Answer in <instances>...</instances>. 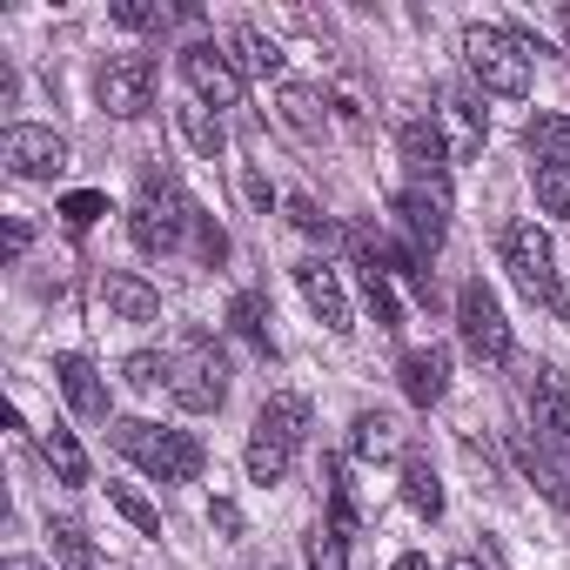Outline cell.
<instances>
[{
	"instance_id": "cell-1",
	"label": "cell",
	"mask_w": 570,
	"mask_h": 570,
	"mask_svg": "<svg viewBox=\"0 0 570 570\" xmlns=\"http://www.w3.org/2000/svg\"><path fill=\"white\" fill-rule=\"evenodd\" d=\"M188 228H195V202L181 195V181H175L168 168H148V175H141V195H135V208H128L135 248H141V255H175Z\"/></svg>"
},
{
	"instance_id": "cell-2",
	"label": "cell",
	"mask_w": 570,
	"mask_h": 570,
	"mask_svg": "<svg viewBox=\"0 0 570 570\" xmlns=\"http://www.w3.org/2000/svg\"><path fill=\"white\" fill-rule=\"evenodd\" d=\"M108 436H115V450H121L128 463H141L155 483H195L202 463H208V450H202L188 430H155V423H141V416H121Z\"/></svg>"
},
{
	"instance_id": "cell-3",
	"label": "cell",
	"mask_w": 570,
	"mask_h": 570,
	"mask_svg": "<svg viewBox=\"0 0 570 570\" xmlns=\"http://www.w3.org/2000/svg\"><path fill=\"white\" fill-rule=\"evenodd\" d=\"M530 41L523 35H510V28H463V61H470V75H476V88H490V95H530Z\"/></svg>"
},
{
	"instance_id": "cell-4",
	"label": "cell",
	"mask_w": 570,
	"mask_h": 570,
	"mask_svg": "<svg viewBox=\"0 0 570 570\" xmlns=\"http://www.w3.org/2000/svg\"><path fill=\"white\" fill-rule=\"evenodd\" d=\"M497 255H503V268H510V282L530 296V303H557L563 296V282H557V248H550V235L537 228V222H510L503 235H497Z\"/></svg>"
},
{
	"instance_id": "cell-5",
	"label": "cell",
	"mask_w": 570,
	"mask_h": 570,
	"mask_svg": "<svg viewBox=\"0 0 570 570\" xmlns=\"http://www.w3.org/2000/svg\"><path fill=\"white\" fill-rule=\"evenodd\" d=\"M456 336L476 363H510V323H503V303L483 275H470L456 289Z\"/></svg>"
},
{
	"instance_id": "cell-6",
	"label": "cell",
	"mask_w": 570,
	"mask_h": 570,
	"mask_svg": "<svg viewBox=\"0 0 570 570\" xmlns=\"http://www.w3.org/2000/svg\"><path fill=\"white\" fill-rule=\"evenodd\" d=\"M168 396L188 410V416H215L222 396H228V363L208 336H188V350L175 356V376H168Z\"/></svg>"
},
{
	"instance_id": "cell-7",
	"label": "cell",
	"mask_w": 570,
	"mask_h": 570,
	"mask_svg": "<svg viewBox=\"0 0 570 570\" xmlns=\"http://www.w3.org/2000/svg\"><path fill=\"white\" fill-rule=\"evenodd\" d=\"M95 101L115 115V121H135L155 108V61L148 55H108L101 75H95Z\"/></svg>"
},
{
	"instance_id": "cell-8",
	"label": "cell",
	"mask_w": 570,
	"mask_h": 570,
	"mask_svg": "<svg viewBox=\"0 0 570 570\" xmlns=\"http://www.w3.org/2000/svg\"><path fill=\"white\" fill-rule=\"evenodd\" d=\"M0 161H8V175H21V181H55V175L68 168V141H61L55 128L14 121L8 135H0Z\"/></svg>"
},
{
	"instance_id": "cell-9",
	"label": "cell",
	"mask_w": 570,
	"mask_h": 570,
	"mask_svg": "<svg viewBox=\"0 0 570 570\" xmlns=\"http://www.w3.org/2000/svg\"><path fill=\"white\" fill-rule=\"evenodd\" d=\"M181 81L195 88V101L202 108H242V75H235V61L215 48V41H195V48H181Z\"/></svg>"
},
{
	"instance_id": "cell-10",
	"label": "cell",
	"mask_w": 570,
	"mask_h": 570,
	"mask_svg": "<svg viewBox=\"0 0 570 570\" xmlns=\"http://www.w3.org/2000/svg\"><path fill=\"white\" fill-rule=\"evenodd\" d=\"M523 410H530V430L550 456H570V390L557 370H530V390H523Z\"/></svg>"
},
{
	"instance_id": "cell-11",
	"label": "cell",
	"mask_w": 570,
	"mask_h": 570,
	"mask_svg": "<svg viewBox=\"0 0 570 570\" xmlns=\"http://www.w3.org/2000/svg\"><path fill=\"white\" fill-rule=\"evenodd\" d=\"M396 148H403V168H410L416 188H443L450 195V135L436 121H410L396 135Z\"/></svg>"
},
{
	"instance_id": "cell-12",
	"label": "cell",
	"mask_w": 570,
	"mask_h": 570,
	"mask_svg": "<svg viewBox=\"0 0 570 570\" xmlns=\"http://www.w3.org/2000/svg\"><path fill=\"white\" fill-rule=\"evenodd\" d=\"M396 215H403L416 255H436V248H443V235H450V195H443V188H416V181H410V188L396 195Z\"/></svg>"
},
{
	"instance_id": "cell-13",
	"label": "cell",
	"mask_w": 570,
	"mask_h": 570,
	"mask_svg": "<svg viewBox=\"0 0 570 570\" xmlns=\"http://www.w3.org/2000/svg\"><path fill=\"white\" fill-rule=\"evenodd\" d=\"M296 289H303V303L323 316L330 336H350V330H356V323H350V296H343V282H336L330 262H296Z\"/></svg>"
},
{
	"instance_id": "cell-14",
	"label": "cell",
	"mask_w": 570,
	"mask_h": 570,
	"mask_svg": "<svg viewBox=\"0 0 570 570\" xmlns=\"http://www.w3.org/2000/svg\"><path fill=\"white\" fill-rule=\"evenodd\" d=\"M101 303L115 309V323H161V296L148 289L141 275H128V268L101 275Z\"/></svg>"
},
{
	"instance_id": "cell-15",
	"label": "cell",
	"mask_w": 570,
	"mask_h": 570,
	"mask_svg": "<svg viewBox=\"0 0 570 570\" xmlns=\"http://www.w3.org/2000/svg\"><path fill=\"white\" fill-rule=\"evenodd\" d=\"M55 376H61V396H68V410H75V416H88V423H101V416H108V383H101V370H95L88 356H61V363H55Z\"/></svg>"
},
{
	"instance_id": "cell-16",
	"label": "cell",
	"mask_w": 570,
	"mask_h": 570,
	"mask_svg": "<svg viewBox=\"0 0 570 570\" xmlns=\"http://www.w3.org/2000/svg\"><path fill=\"white\" fill-rule=\"evenodd\" d=\"M255 430H262V436H275V443H289V450H303V443H309V396L275 390V396L255 410Z\"/></svg>"
},
{
	"instance_id": "cell-17",
	"label": "cell",
	"mask_w": 570,
	"mask_h": 570,
	"mask_svg": "<svg viewBox=\"0 0 570 570\" xmlns=\"http://www.w3.org/2000/svg\"><path fill=\"white\" fill-rule=\"evenodd\" d=\"M228 61H235V75L242 81H282V48L262 35V28H228Z\"/></svg>"
},
{
	"instance_id": "cell-18",
	"label": "cell",
	"mask_w": 570,
	"mask_h": 570,
	"mask_svg": "<svg viewBox=\"0 0 570 570\" xmlns=\"http://www.w3.org/2000/svg\"><path fill=\"white\" fill-rule=\"evenodd\" d=\"M403 396H410L416 410H436V403L450 396V356H443V350H410V356H403Z\"/></svg>"
},
{
	"instance_id": "cell-19",
	"label": "cell",
	"mask_w": 570,
	"mask_h": 570,
	"mask_svg": "<svg viewBox=\"0 0 570 570\" xmlns=\"http://www.w3.org/2000/svg\"><path fill=\"white\" fill-rule=\"evenodd\" d=\"M356 255H363V303L376 316V330H403V309H396V289H390V268L376 255V235H356Z\"/></svg>"
},
{
	"instance_id": "cell-20",
	"label": "cell",
	"mask_w": 570,
	"mask_h": 570,
	"mask_svg": "<svg viewBox=\"0 0 570 570\" xmlns=\"http://www.w3.org/2000/svg\"><path fill=\"white\" fill-rule=\"evenodd\" d=\"M350 450H356L363 463H390V456H403V423H396L390 410H363V416L350 423Z\"/></svg>"
},
{
	"instance_id": "cell-21",
	"label": "cell",
	"mask_w": 570,
	"mask_h": 570,
	"mask_svg": "<svg viewBox=\"0 0 570 570\" xmlns=\"http://www.w3.org/2000/svg\"><path fill=\"white\" fill-rule=\"evenodd\" d=\"M443 128H450V141H456V155H476L483 148V101L470 95V88H450L443 95Z\"/></svg>"
},
{
	"instance_id": "cell-22",
	"label": "cell",
	"mask_w": 570,
	"mask_h": 570,
	"mask_svg": "<svg viewBox=\"0 0 570 570\" xmlns=\"http://www.w3.org/2000/svg\"><path fill=\"white\" fill-rule=\"evenodd\" d=\"M403 503L416 510V517H443V483H436V463L423 456V450H403Z\"/></svg>"
},
{
	"instance_id": "cell-23",
	"label": "cell",
	"mask_w": 570,
	"mask_h": 570,
	"mask_svg": "<svg viewBox=\"0 0 570 570\" xmlns=\"http://www.w3.org/2000/svg\"><path fill=\"white\" fill-rule=\"evenodd\" d=\"M510 450H517V470H523V476L557 503V510H570V476L550 463V450H543V443H530V436H510Z\"/></svg>"
},
{
	"instance_id": "cell-24",
	"label": "cell",
	"mask_w": 570,
	"mask_h": 570,
	"mask_svg": "<svg viewBox=\"0 0 570 570\" xmlns=\"http://www.w3.org/2000/svg\"><path fill=\"white\" fill-rule=\"evenodd\" d=\"M175 128H181V141H188L202 161H222V148H228V128H222V115H215V108L188 101V108H175Z\"/></svg>"
},
{
	"instance_id": "cell-25",
	"label": "cell",
	"mask_w": 570,
	"mask_h": 570,
	"mask_svg": "<svg viewBox=\"0 0 570 570\" xmlns=\"http://www.w3.org/2000/svg\"><path fill=\"white\" fill-rule=\"evenodd\" d=\"M523 148H530L537 161H557V168H570V115H530V128H523Z\"/></svg>"
},
{
	"instance_id": "cell-26",
	"label": "cell",
	"mask_w": 570,
	"mask_h": 570,
	"mask_svg": "<svg viewBox=\"0 0 570 570\" xmlns=\"http://www.w3.org/2000/svg\"><path fill=\"white\" fill-rule=\"evenodd\" d=\"M228 330H235V336H242L248 350H262V356L275 350V343H268V303H262L255 289H242V296L228 303Z\"/></svg>"
},
{
	"instance_id": "cell-27",
	"label": "cell",
	"mask_w": 570,
	"mask_h": 570,
	"mask_svg": "<svg viewBox=\"0 0 570 570\" xmlns=\"http://www.w3.org/2000/svg\"><path fill=\"white\" fill-rule=\"evenodd\" d=\"M289 463H296V450H289V443H275V436H262V430L248 436V483H262V490H268V483L289 476Z\"/></svg>"
},
{
	"instance_id": "cell-28",
	"label": "cell",
	"mask_w": 570,
	"mask_h": 570,
	"mask_svg": "<svg viewBox=\"0 0 570 570\" xmlns=\"http://www.w3.org/2000/svg\"><path fill=\"white\" fill-rule=\"evenodd\" d=\"M41 450H48V463H55V476H61L68 490H81V483H88V450L75 443V430H48V436H41Z\"/></svg>"
},
{
	"instance_id": "cell-29",
	"label": "cell",
	"mask_w": 570,
	"mask_h": 570,
	"mask_svg": "<svg viewBox=\"0 0 570 570\" xmlns=\"http://www.w3.org/2000/svg\"><path fill=\"white\" fill-rule=\"evenodd\" d=\"M168 376H175V356H161V350H135V356L121 363V383H128V390H141V396L168 390Z\"/></svg>"
},
{
	"instance_id": "cell-30",
	"label": "cell",
	"mask_w": 570,
	"mask_h": 570,
	"mask_svg": "<svg viewBox=\"0 0 570 570\" xmlns=\"http://www.w3.org/2000/svg\"><path fill=\"white\" fill-rule=\"evenodd\" d=\"M48 543H55V557L68 570H95V543H88V530L75 517H48Z\"/></svg>"
},
{
	"instance_id": "cell-31",
	"label": "cell",
	"mask_w": 570,
	"mask_h": 570,
	"mask_svg": "<svg viewBox=\"0 0 570 570\" xmlns=\"http://www.w3.org/2000/svg\"><path fill=\"white\" fill-rule=\"evenodd\" d=\"M282 121H289L296 135H316L323 128V95L303 88V81H282Z\"/></svg>"
},
{
	"instance_id": "cell-32",
	"label": "cell",
	"mask_w": 570,
	"mask_h": 570,
	"mask_svg": "<svg viewBox=\"0 0 570 570\" xmlns=\"http://www.w3.org/2000/svg\"><path fill=\"white\" fill-rule=\"evenodd\" d=\"M108 503H115V510H121V517H128L141 537H161V510H155V503H148L135 483H108Z\"/></svg>"
},
{
	"instance_id": "cell-33",
	"label": "cell",
	"mask_w": 570,
	"mask_h": 570,
	"mask_svg": "<svg viewBox=\"0 0 570 570\" xmlns=\"http://www.w3.org/2000/svg\"><path fill=\"white\" fill-rule=\"evenodd\" d=\"M537 202H543V215H563L570 222V168H557V161H537Z\"/></svg>"
},
{
	"instance_id": "cell-34",
	"label": "cell",
	"mask_w": 570,
	"mask_h": 570,
	"mask_svg": "<svg viewBox=\"0 0 570 570\" xmlns=\"http://www.w3.org/2000/svg\"><path fill=\"white\" fill-rule=\"evenodd\" d=\"M108 21H115V28H135V35H148V28H168L175 14H168V8H155V0H115V8H108Z\"/></svg>"
},
{
	"instance_id": "cell-35",
	"label": "cell",
	"mask_w": 570,
	"mask_h": 570,
	"mask_svg": "<svg viewBox=\"0 0 570 570\" xmlns=\"http://www.w3.org/2000/svg\"><path fill=\"white\" fill-rule=\"evenodd\" d=\"M309 570H350V537L330 530V523H316V537H309Z\"/></svg>"
},
{
	"instance_id": "cell-36",
	"label": "cell",
	"mask_w": 570,
	"mask_h": 570,
	"mask_svg": "<svg viewBox=\"0 0 570 570\" xmlns=\"http://www.w3.org/2000/svg\"><path fill=\"white\" fill-rule=\"evenodd\" d=\"M101 215H108V195H95V188H81V195L61 202V222H68V228H95Z\"/></svg>"
},
{
	"instance_id": "cell-37",
	"label": "cell",
	"mask_w": 570,
	"mask_h": 570,
	"mask_svg": "<svg viewBox=\"0 0 570 570\" xmlns=\"http://www.w3.org/2000/svg\"><path fill=\"white\" fill-rule=\"evenodd\" d=\"M289 222H296L303 235H323V242H330V215H323L309 195H289Z\"/></svg>"
},
{
	"instance_id": "cell-38",
	"label": "cell",
	"mask_w": 570,
	"mask_h": 570,
	"mask_svg": "<svg viewBox=\"0 0 570 570\" xmlns=\"http://www.w3.org/2000/svg\"><path fill=\"white\" fill-rule=\"evenodd\" d=\"M195 248H202V262H222V255H228V235H222L215 215H202V208H195Z\"/></svg>"
},
{
	"instance_id": "cell-39",
	"label": "cell",
	"mask_w": 570,
	"mask_h": 570,
	"mask_svg": "<svg viewBox=\"0 0 570 570\" xmlns=\"http://www.w3.org/2000/svg\"><path fill=\"white\" fill-rule=\"evenodd\" d=\"M208 523H215L222 537H242V510H235L228 497H215V503H208Z\"/></svg>"
},
{
	"instance_id": "cell-40",
	"label": "cell",
	"mask_w": 570,
	"mask_h": 570,
	"mask_svg": "<svg viewBox=\"0 0 570 570\" xmlns=\"http://www.w3.org/2000/svg\"><path fill=\"white\" fill-rule=\"evenodd\" d=\"M242 188H248V202H255V208H262V215H268V208H275V188H268V181H262V175H255V168H248V175H242Z\"/></svg>"
},
{
	"instance_id": "cell-41",
	"label": "cell",
	"mask_w": 570,
	"mask_h": 570,
	"mask_svg": "<svg viewBox=\"0 0 570 570\" xmlns=\"http://www.w3.org/2000/svg\"><path fill=\"white\" fill-rule=\"evenodd\" d=\"M28 242H35V228H28V222H8V262H21Z\"/></svg>"
},
{
	"instance_id": "cell-42",
	"label": "cell",
	"mask_w": 570,
	"mask_h": 570,
	"mask_svg": "<svg viewBox=\"0 0 570 570\" xmlns=\"http://www.w3.org/2000/svg\"><path fill=\"white\" fill-rule=\"evenodd\" d=\"M390 570H430V557H416V550H410V557H396Z\"/></svg>"
},
{
	"instance_id": "cell-43",
	"label": "cell",
	"mask_w": 570,
	"mask_h": 570,
	"mask_svg": "<svg viewBox=\"0 0 570 570\" xmlns=\"http://www.w3.org/2000/svg\"><path fill=\"white\" fill-rule=\"evenodd\" d=\"M443 570H483V557H470V550H463V557H450Z\"/></svg>"
},
{
	"instance_id": "cell-44",
	"label": "cell",
	"mask_w": 570,
	"mask_h": 570,
	"mask_svg": "<svg viewBox=\"0 0 570 570\" xmlns=\"http://www.w3.org/2000/svg\"><path fill=\"white\" fill-rule=\"evenodd\" d=\"M0 570H41L35 557H8V563H0Z\"/></svg>"
},
{
	"instance_id": "cell-45",
	"label": "cell",
	"mask_w": 570,
	"mask_h": 570,
	"mask_svg": "<svg viewBox=\"0 0 570 570\" xmlns=\"http://www.w3.org/2000/svg\"><path fill=\"white\" fill-rule=\"evenodd\" d=\"M557 35H563V41H570V8H557Z\"/></svg>"
},
{
	"instance_id": "cell-46",
	"label": "cell",
	"mask_w": 570,
	"mask_h": 570,
	"mask_svg": "<svg viewBox=\"0 0 570 570\" xmlns=\"http://www.w3.org/2000/svg\"><path fill=\"white\" fill-rule=\"evenodd\" d=\"M268 570H282V563H268Z\"/></svg>"
}]
</instances>
